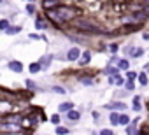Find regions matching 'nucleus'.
Masks as SVG:
<instances>
[{"instance_id":"nucleus-3","label":"nucleus","mask_w":149,"mask_h":135,"mask_svg":"<svg viewBox=\"0 0 149 135\" xmlns=\"http://www.w3.org/2000/svg\"><path fill=\"white\" fill-rule=\"evenodd\" d=\"M105 111H111V112H125L126 111V102H119V100H111L109 104H105V105H102Z\"/></svg>"},{"instance_id":"nucleus-45","label":"nucleus","mask_w":149,"mask_h":135,"mask_svg":"<svg viewBox=\"0 0 149 135\" xmlns=\"http://www.w3.org/2000/svg\"><path fill=\"white\" fill-rule=\"evenodd\" d=\"M33 135H37V133H33Z\"/></svg>"},{"instance_id":"nucleus-5","label":"nucleus","mask_w":149,"mask_h":135,"mask_svg":"<svg viewBox=\"0 0 149 135\" xmlns=\"http://www.w3.org/2000/svg\"><path fill=\"white\" fill-rule=\"evenodd\" d=\"M7 69H9L11 72H14V74H23V70H25V65H23L19 60H9V63H7Z\"/></svg>"},{"instance_id":"nucleus-8","label":"nucleus","mask_w":149,"mask_h":135,"mask_svg":"<svg viewBox=\"0 0 149 135\" xmlns=\"http://www.w3.org/2000/svg\"><path fill=\"white\" fill-rule=\"evenodd\" d=\"M53 60H54V54H44V56H40V60H39L40 69L42 70H47L49 67H51V63H53Z\"/></svg>"},{"instance_id":"nucleus-10","label":"nucleus","mask_w":149,"mask_h":135,"mask_svg":"<svg viewBox=\"0 0 149 135\" xmlns=\"http://www.w3.org/2000/svg\"><path fill=\"white\" fill-rule=\"evenodd\" d=\"M90 63H91V51L84 49L81 53V58H79V67H88Z\"/></svg>"},{"instance_id":"nucleus-9","label":"nucleus","mask_w":149,"mask_h":135,"mask_svg":"<svg viewBox=\"0 0 149 135\" xmlns=\"http://www.w3.org/2000/svg\"><path fill=\"white\" fill-rule=\"evenodd\" d=\"M33 26H35V30H37V32H44V30H47V28H49V23L46 21V18H42V16H37V18H35V23H33Z\"/></svg>"},{"instance_id":"nucleus-31","label":"nucleus","mask_w":149,"mask_h":135,"mask_svg":"<svg viewBox=\"0 0 149 135\" xmlns=\"http://www.w3.org/2000/svg\"><path fill=\"white\" fill-rule=\"evenodd\" d=\"M137 74H139V72H135V70H128V72H125V79H126V81H132V83H135V79H137Z\"/></svg>"},{"instance_id":"nucleus-21","label":"nucleus","mask_w":149,"mask_h":135,"mask_svg":"<svg viewBox=\"0 0 149 135\" xmlns=\"http://www.w3.org/2000/svg\"><path fill=\"white\" fill-rule=\"evenodd\" d=\"M25 13H26L28 16H33V14L37 13V6H35V2H28V4L25 6Z\"/></svg>"},{"instance_id":"nucleus-30","label":"nucleus","mask_w":149,"mask_h":135,"mask_svg":"<svg viewBox=\"0 0 149 135\" xmlns=\"http://www.w3.org/2000/svg\"><path fill=\"white\" fill-rule=\"evenodd\" d=\"M133 49H135V46L133 44H128V46H125L123 47V53H125V58H132V53H133Z\"/></svg>"},{"instance_id":"nucleus-11","label":"nucleus","mask_w":149,"mask_h":135,"mask_svg":"<svg viewBox=\"0 0 149 135\" xmlns=\"http://www.w3.org/2000/svg\"><path fill=\"white\" fill-rule=\"evenodd\" d=\"M40 6H42L44 13H47V11H53L54 7H58V6H60V2H58V0H44Z\"/></svg>"},{"instance_id":"nucleus-43","label":"nucleus","mask_w":149,"mask_h":135,"mask_svg":"<svg viewBox=\"0 0 149 135\" xmlns=\"http://www.w3.org/2000/svg\"><path fill=\"white\" fill-rule=\"evenodd\" d=\"M144 72H146V74L149 72V63H146V65H144Z\"/></svg>"},{"instance_id":"nucleus-39","label":"nucleus","mask_w":149,"mask_h":135,"mask_svg":"<svg viewBox=\"0 0 149 135\" xmlns=\"http://www.w3.org/2000/svg\"><path fill=\"white\" fill-rule=\"evenodd\" d=\"M139 6H140V11H144V13L149 16V2H140Z\"/></svg>"},{"instance_id":"nucleus-29","label":"nucleus","mask_w":149,"mask_h":135,"mask_svg":"<svg viewBox=\"0 0 149 135\" xmlns=\"http://www.w3.org/2000/svg\"><path fill=\"white\" fill-rule=\"evenodd\" d=\"M126 95H128V91H125L123 88H119V90L114 93V98H112V100H119V102H123V98H125Z\"/></svg>"},{"instance_id":"nucleus-36","label":"nucleus","mask_w":149,"mask_h":135,"mask_svg":"<svg viewBox=\"0 0 149 135\" xmlns=\"http://www.w3.org/2000/svg\"><path fill=\"white\" fill-rule=\"evenodd\" d=\"M125 133H126V135H135V133H137V128H135L133 125H128V126L125 128Z\"/></svg>"},{"instance_id":"nucleus-23","label":"nucleus","mask_w":149,"mask_h":135,"mask_svg":"<svg viewBox=\"0 0 149 135\" xmlns=\"http://www.w3.org/2000/svg\"><path fill=\"white\" fill-rule=\"evenodd\" d=\"M54 135H70V128L60 125V126H54Z\"/></svg>"},{"instance_id":"nucleus-26","label":"nucleus","mask_w":149,"mask_h":135,"mask_svg":"<svg viewBox=\"0 0 149 135\" xmlns=\"http://www.w3.org/2000/svg\"><path fill=\"white\" fill-rule=\"evenodd\" d=\"M49 123H51V125H54V126H60V125H61V116H60L58 112L51 114V116H49Z\"/></svg>"},{"instance_id":"nucleus-32","label":"nucleus","mask_w":149,"mask_h":135,"mask_svg":"<svg viewBox=\"0 0 149 135\" xmlns=\"http://www.w3.org/2000/svg\"><path fill=\"white\" fill-rule=\"evenodd\" d=\"M123 90H125V91H128V93H132V91L135 90V83L126 81V83H125V86H123Z\"/></svg>"},{"instance_id":"nucleus-1","label":"nucleus","mask_w":149,"mask_h":135,"mask_svg":"<svg viewBox=\"0 0 149 135\" xmlns=\"http://www.w3.org/2000/svg\"><path fill=\"white\" fill-rule=\"evenodd\" d=\"M46 14V21H51L54 23L56 26H65L68 23H74L77 18H79V9L74 7V6H68V4H61L58 7H54L53 11H47L44 13Z\"/></svg>"},{"instance_id":"nucleus-38","label":"nucleus","mask_w":149,"mask_h":135,"mask_svg":"<svg viewBox=\"0 0 149 135\" xmlns=\"http://www.w3.org/2000/svg\"><path fill=\"white\" fill-rule=\"evenodd\" d=\"M28 39H32V40H46V37L44 35H39V33H28Z\"/></svg>"},{"instance_id":"nucleus-13","label":"nucleus","mask_w":149,"mask_h":135,"mask_svg":"<svg viewBox=\"0 0 149 135\" xmlns=\"http://www.w3.org/2000/svg\"><path fill=\"white\" fill-rule=\"evenodd\" d=\"M79 83H81L83 86H95V84H97V79H95L93 76H81V77H79Z\"/></svg>"},{"instance_id":"nucleus-37","label":"nucleus","mask_w":149,"mask_h":135,"mask_svg":"<svg viewBox=\"0 0 149 135\" xmlns=\"http://www.w3.org/2000/svg\"><path fill=\"white\" fill-rule=\"evenodd\" d=\"M98 135H116V133H114V130H112V128H100Z\"/></svg>"},{"instance_id":"nucleus-25","label":"nucleus","mask_w":149,"mask_h":135,"mask_svg":"<svg viewBox=\"0 0 149 135\" xmlns=\"http://www.w3.org/2000/svg\"><path fill=\"white\" fill-rule=\"evenodd\" d=\"M21 30H23V26H21V25H11V26L7 28V32H6V33H7V35H16V33H19Z\"/></svg>"},{"instance_id":"nucleus-19","label":"nucleus","mask_w":149,"mask_h":135,"mask_svg":"<svg viewBox=\"0 0 149 135\" xmlns=\"http://www.w3.org/2000/svg\"><path fill=\"white\" fill-rule=\"evenodd\" d=\"M51 91H53L54 95H67V88L61 86V84H53V86H51Z\"/></svg>"},{"instance_id":"nucleus-35","label":"nucleus","mask_w":149,"mask_h":135,"mask_svg":"<svg viewBox=\"0 0 149 135\" xmlns=\"http://www.w3.org/2000/svg\"><path fill=\"white\" fill-rule=\"evenodd\" d=\"M25 86H26L28 90H39V86H37L32 79H25Z\"/></svg>"},{"instance_id":"nucleus-4","label":"nucleus","mask_w":149,"mask_h":135,"mask_svg":"<svg viewBox=\"0 0 149 135\" xmlns=\"http://www.w3.org/2000/svg\"><path fill=\"white\" fill-rule=\"evenodd\" d=\"M81 53H83V49H81L79 46H70V47L67 49V53H65V60H67V61H70V63L79 61Z\"/></svg>"},{"instance_id":"nucleus-34","label":"nucleus","mask_w":149,"mask_h":135,"mask_svg":"<svg viewBox=\"0 0 149 135\" xmlns=\"http://www.w3.org/2000/svg\"><path fill=\"white\" fill-rule=\"evenodd\" d=\"M118 61H119V56H118V54H112V56L109 58L107 65H111V67H116V65H118Z\"/></svg>"},{"instance_id":"nucleus-12","label":"nucleus","mask_w":149,"mask_h":135,"mask_svg":"<svg viewBox=\"0 0 149 135\" xmlns=\"http://www.w3.org/2000/svg\"><path fill=\"white\" fill-rule=\"evenodd\" d=\"M118 69H119V72H128L130 70V60L128 58H119V61H118Z\"/></svg>"},{"instance_id":"nucleus-27","label":"nucleus","mask_w":149,"mask_h":135,"mask_svg":"<svg viewBox=\"0 0 149 135\" xmlns=\"http://www.w3.org/2000/svg\"><path fill=\"white\" fill-rule=\"evenodd\" d=\"M107 51L111 53V56H112V54H118V51H119V44H118V42H111V44H107Z\"/></svg>"},{"instance_id":"nucleus-14","label":"nucleus","mask_w":149,"mask_h":135,"mask_svg":"<svg viewBox=\"0 0 149 135\" xmlns=\"http://www.w3.org/2000/svg\"><path fill=\"white\" fill-rule=\"evenodd\" d=\"M132 111L133 112H140L142 111V98H140V95L133 97V100H132Z\"/></svg>"},{"instance_id":"nucleus-17","label":"nucleus","mask_w":149,"mask_h":135,"mask_svg":"<svg viewBox=\"0 0 149 135\" xmlns=\"http://www.w3.org/2000/svg\"><path fill=\"white\" fill-rule=\"evenodd\" d=\"M28 72H30L32 76H35V74L42 72V69H40V65H39V61H32V63H28Z\"/></svg>"},{"instance_id":"nucleus-28","label":"nucleus","mask_w":149,"mask_h":135,"mask_svg":"<svg viewBox=\"0 0 149 135\" xmlns=\"http://www.w3.org/2000/svg\"><path fill=\"white\" fill-rule=\"evenodd\" d=\"M125 83H126V79H125V76H114V86H118V88H123L125 86Z\"/></svg>"},{"instance_id":"nucleus-42","label":"nucleus","mask_w":149,"mask_h":135,"mask_svg":"<svg viewBox=\"0 0 149 135\" xmlns=\"http://www.w3.org/2000/svg\"><path fill=\"white\" fill-rule=\"evenodd\" d=\"M142 39H144V40H149V32H144V33H142Z\"/></svg>"},{"instance_id":"nucleus-18","label":"nucleus","mask_w":149,"mask_h":135,"mask_svg":"<svg viewBox=\"0 0 149 135\" xmlns=\"http://www.w3.org/2000/svg\"><path fill=\"white\" fill-rule=\"evenodd\" d=\"M137 81H139V84H140V86H142V88H144V86H147V84H149V77H147V74H146V72H144V70H142V72H139V74H137Z\"/></svg>"},{"instance_id":"nucleus-2","label":"nucleus","mask_w":149,"mask_h":135,"mask_svg":"<svg viewBox=\"0 0 149 135\" xmlns=\"http://www.w3.org/2000/svg\"><path fill=\"white\" fill-rule=\"evenodd\" d=\"M72 25H74V28H76V30H79V32L84 33V35H109V33H111V32H107L100 23H97V21H93V19H90V18H81V16H79Z\"/></svg>"},{"instance_id":"nucleus-22","label":"nucleus","mask_w":149,"mask_h":135,"mask_svg":"<svg viewBox=\"0 0 149 135\" xmlns=\"http://www.w3.org/2000/svg\"><path fill=\"white\" fill-rule=\"evenodd\" d=\"M109 123H111V126H119V112H111Z\"/></svg>"},{"instance_id":"nucleus-41","label":"nucleus","mask_w":149,"mask_h":135,"mask_svg":"<svg viewBox=\"0 0 149 135\" xmlns=\"http://www.w3.org/2000/svg\"><path fill=\"white\" fill-rule=\"evenodd\" d=\"M107 84L109 86H114V77H107Z\"/></svg>"},{"instance_id":"nucleus-24","label":"nucleus","mask_w":149,"mask_h":135,"mask_svg":"<svg viewBox=\"0 0 149 135\" xmlns=\"http://www.w3.org/2000/svg\"><path fill=\"white\" fill-rule=\"evenodd\" d=\"M11 19L9 18H0V32H7V28L11 26Z\"/></svg>"},{"instance_id":"nucleus-33","label":"nucleus","mask_w":149,"mask_h":135,"mask_svg":"<svg viewBox=\"0 0 149 135\" xmlns=\"http://www.w3.org/2000/svg\"><path fill=\"white\" fill-rule=\"evenodd\" d=\"M142 54H144V49L135 46V49H133V53H132V58H140Z\"/></svg>"},{"instance_id":"nucleus-20","label":"nucleus","mask_w":149,"mask_h":135,"mask_svg":"<svg viewBox=\"0 0 149 135\" xmlns=\"http://www.w3.org/2000/svg\"><path fill=\"white\" fill-rule=\"evenodd\" d=\"M130 123H132L130 116H128L126 112H121V114H119V126H125V128H126Z\"/></svg>"},{"instance_id":"nucleus-40","label":"nucleus","mask_w":149,"mask_h":135,"mask_svg":"<svg viewBox=\"0 0 149 135\" xmlns=\"http://www.w3.org/2000/svg\"><path fill=\"white\" fill-rule=\"evenodd\" d=\"M91 118H93V121H95L97 125L100 123V112H98V111H91Z\"/></svg>"},{"instance_id":"nucleus-15","label":"nucleus","mask_w":149,"mask_h":135,"mask_svg":"<svg viewBox=\"0 0 149 135\" xmlns=\"http://www.w3.org/2000/svg\"><path fill=\"white\" fill-rule=\"evenodd\" d=\"M104 74H105L107 77H114V76H119L121 72H119V69H118V67H111V65H105V69H104Z\"/></svg>"},{"instance_id":"nucleus-6","label":"nucleus","mask_w":149,"mask_h":135,"mask_svg":"<svg viewBox=\"0 0 149 135\" xmlns=\"http://www.w3.org/2000/svg\"><path fill=\"white\" fill-rule=\"evenodd\" d=\"M13 104L7 102V100H0V118H4L7 114H13Z\"/></svg>"},{"instance_id":"nucleus-16","label":"nucleus","mask_w":149,"mask_h":135,"mask_svg":"<svg viewBox=\"0 0 149 135\" xmlns=\"http://www.w3.org/2000/svg\"><path fill=\"white\" fill-rule=\"evenodd\" d=\"M67 119H68V121H72V123H77V121L81 119V111H77V109H74V111L67 112Z\"/></svg>"},{"instance_id":"nucleus-7","label":"nucleus","mask_w":149,"mask_h":135,"mask_svg":"<svg viewBox=\"0 0 149 135\" xmlns=\"http://www.w3.org/2000/svg\"><path fill=\"white\" fill-rule=\"evenodd\" d=\"M74 107H76V104H74L72 100H67V102H61L60 105H58V114L61 116V114H67V112H70V111H74Z\"/></svg>"},{"instance_id":"nucleus-44","label":"nucleus","mask_w":149,"mask_h":135,"mask_svg":"<svg viewBox=\"0 0 149 135\" xmlns=\"http://www.w3.org/2000/svg\"><path fill=\"white\" fill-rule=\"evenodd\" d=\"M90 135H98V133H97V132H91V133H90Z\"/></svg>"}]
</instances>
